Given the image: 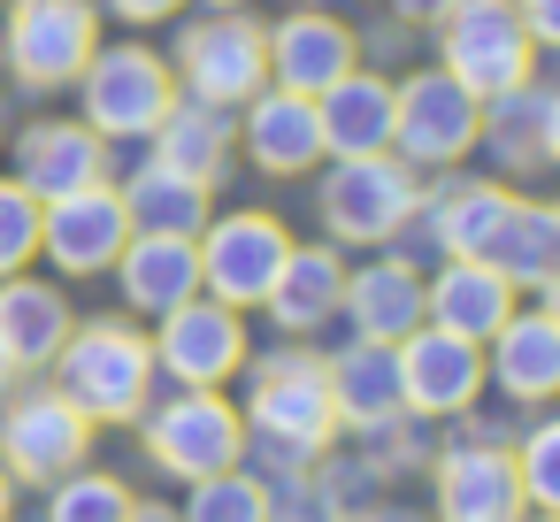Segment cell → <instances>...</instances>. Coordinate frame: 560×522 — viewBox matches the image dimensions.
<instances>
[{
	"instance_id": "obj_1",
	"label": "cell",
	"mask_w": 560,
	"mask_h": 522,
	"mask_svg": "<svg viewBox=\"0 0 560 522\" xmlns=\"http://www.w3.org/2000/svg\"><path fill=\"white\" fill-rule=\"evenodd\" d=\"M47 369H55V392H62L85 422H139V415H147L154 346H147V330L124 323V315L70 323V338H62V353H55Z\"/></svg>"
},
{
	"instance_id": "obj_2",
	"label": "cell",
	"mask_w": 560,
	"mask_h": 522,
	"mask_svg": "<svg viewBox=\"0 0 560 522\" xmlns=\"http://www.w3.org/2000/svg\"><path fill=\"white\" fill-rule=\"evenodd\" d=\"M246 438H261L277 461H315L338 430V407H330V376L307 346H277L254 361V392H246Z\"/></svg>"
},
{
	"instance_id": "obj_3",
	"label": "cell",
	"mask_w": 560,
	"mask_h": 522,
	"mask_svg": "<svg viewBox=\"0 0 560 522\" xmlns=\"http://www.w3.org/2000/svg\"><path fill=\"white\" fill-rule=\"evenodd\" d=\"M315 216L338 246H392L415 216H422V170H407L399 154H353L323 170Z\"/></svg>"
},
{
	"instance_id": "obj_4",
	"label": "cell",
	"mask_w": 560,
	"mask_h": 522,
	"mask_svg": "<svg viewBox=\"0 0 560 522\" xmlns=\"http://www.w3.org/2000/svg\"><path fill=\"white\" fill-rule=\"evenodd\" d=\"M93 47H101L93 0H9V16H0V70L32 93L78 85Z\"/></svg>"
},
{
	"instance_id": "obj_5",
	"label": "cell",
	"mask_w": 560,
	"mask_h": 522,
	"mask_svg": "<svg viewBox=\"0 0 560 522\" xmlns=\"http://www.w3.org/2000/svg\"><path fill=\"white\" fill-rule=\"evenodd\" d=\"M438 70L460 78L476 101H499L514 85H529V32L514 16V0H445V16H438Z\"/></svg>"
},
{
	"instance_id": "obj_6",
	"label": "cell",
	"mask_w": 560,
	"mask_h": 522,
	"mask_svg": "<svg viewBox=\"0 0 560 522\" xmlns=\"http://www.w3.org/2000/svg\"><path fill=\"white\" fill-rule=\"evenodd\" d=\"M170 78H177V93H192V101L238 108V101H254V93L269 85V32H261L246 9H208L200 24L177 32Z\"/></svg>"
},
{
	"instance_id": "obj_7",
	"label": "cell",
	"mask_w": 560,
	"mask_h": 522,
	"mask_svg": "<svg viewBox=\"0 0 560 522\" xmlns=\"http://www.w3.org/2000/svg\"><path fill=\"white\" fill-rule=\"evenodd\" d=\"M78 101L101 139H154V124L177 101V78L154 47L116 39V47H93V62L78 70Z\"/></svg>"
},
{
	"instance_id": "obj_8",
	"label": "cell",
	"mask_w": 560,
	"mask_h": 522,
	"mask_svg": "<svg viewBox=\"0 0 560 522\" xmlns=\"http://www.w3.org/2000/svg\"><path fill=\"white\" fill-rule=\"evenodd\" d=\"M483 101L445 78V70H415L407 85H392V154L407 170H453L468 162L483 139Z\"/></svg>"
},
{
	"instance_id": "obj_9",
	"label": "cell",
	"mask_w": 560,
	"mask_h": 522,
	"mask_svg": "<svg viewBox=\"0 0 560 522\" xmlns=\"http://www.w3.org/2000/svg\"><path fill=\"white\" fill-rule=\"evenodd\" d=\"M192 246H200V292L208 300L261 308L269 285H277V269H284V254H292V231L269 208H231V216H208Z\"/></svg>"
},
{
	"instance_id": "obj_10",
	"label": "cell",
	"mask_w": 560,
	"mask_h": 522,
	"mask_svg": "<svg viewBox=\"0 0 560 522\" xmlns=\"http://www.w3.org/2000/svg\"><path fill=\"white\" fill-rule=\"evenodd\" d=\"M147 453L154 468H170L177 484H200L215 468H238L246 453V422L223 392H177L162 407H147Z\"/></svg>"
},
{
	"instance_id": "obj_11",
	"label": "cell",
	"mask_w": 560,
	"mask_h": 522,
	"mask_svg": "<svg viewBox=\"0 0 560 522\" xmlns=\"http://www.w3.org/2000/svg\"><path fill=\"white\" fill-rule=\"evenodd\" d=\"M85 445H93V422L55 384H32L0 407V468H9V484H55L85 461Z\"/></svg>"
},
{
	"instance_id": "obj_12",
	"label": "cell",
	"mask_w": 560,
	"mask_h": 522,
	"mask_svg": "<svg viewBox=\"0 0 560 522\" xmlns=\"http://www.w3.org/2000/svg\"><path fill=\"white\" fill-rule=\"evenodd\" d=\"M147 346H154V369H170L185 392H215L223 376L246 369V323H238V308H223L208 292H192L185 308H170Z\"/></svg>"
},
{
	"instance_id": "obj_13",
	"label": "cell",
	"mask_w": 560,
	"mask_h": 522,
	"mask_svg": "<svg viewBox=\"0 0 560 522\" xmlns=\"http://www.w3.org/2000/svg\"><path fill=\"white\" fill-rule=\"evenodd\" d=\"M392 361H399V407L407 415H468L483 392V346L453 338L438 323H415L392 346Z\"/></svg>"
},
{
	"instance_id": "obj_14",
	"label": "cell",
	"mask_w": 560,
	"mask_h": 522,
	"mask_svg": "<svg viewBox=\"0 0 560 522\" xmlns=\"http://www.w3.org/2000/svg\"><path fill=\"white\" fill-rule=\"evenodd\" d=\"M124 239H131V216H124L116 185H85V193L39 208V254H47L62 277H101V269H116Z\"/></svg>"
},
{
	"instance_id": "obj_15",
	"label": "cell",
	"mask_w": 560,
	"mask_h": 522,
	"mask_svg": "<svg viewBox=\"0 0 560 522\" xmlns=\"http://www.w3.org/2000/svg\"><path fill=\"white\" fill-rule=\"evenodd\" d=\"M16 185L47 208V200H70L85 185H108V139L78 116H47V124H24L16 139Z\"/></svg>"
},
{
	"instance_id": "obj_16",
	"label": "cell",
	"mask_w": 560,
	"mask_h": 522,
	"mask_svg": "<svg viewBox=\"0 0 560 522\" xmlns=\"http://www.w3.org/2000/svg\"><path fill=\"white\" fill-rule=\"evenodd\" d=\"M361 55V39L330 16V9H292L284 24H269V85H284V93H330L346 70H361L353 62Z\"/></svg>"
},
{
	"instance_id": "obj_17",
	"label": "cell",
	"mask_w": 560,
	"mask_h": 522,
	"mask_svg": "<svg viewBox=\"0 0 560 522\" xmlns=\"http://www.w3.org/2000/svg\"><path fill=\"white\" fill-rule=\"evenodd\" d=\"M238 147L254 170L269 177H300L323 162V124H315V101L307 93H284V85H261L254 101H238Z\"/></svg>"
},
{
	"instance_id": "obj_18",
	"label": "cell",
	"mask_w": 560,
	"mask_h": 522,
	"mask_svg": "<svg viewBox=\"0 0 560 522\" xmlns=\"http://www.w3.org/2000/svg\"><path fill=\"white\" fill-rule=\"evenodd\" d=\"M522 476L506 445H453L438 461V522H522Z\"/></svg>"
},
{
	"instance_id": "obj_19",
	"label": "cell",
	"mask_w": 560,
	"mask_h": 522,
	"mask_svg": "<svg viewBox=\"0 0 560 522\" xmlns=\"http://www.w3.org/2000/svg\"><path fill=\"white\" fill-rule=\"evenodd\" d=\"M116 285L139 315H170L200 292V246L192 239H170V231H131L124 254H116Z\"/></svg>"
},
{
	"instance_id": "obj_20",
	"label": "cell",
	"mask_w": 560,
	"mask_h": 522,
	"mask_svg": "<svg viewBox=\"0 0 560 522\" xmlns=\"http://www.w3.org/2000/svg\"><path fill=\"white\" fill-rule=\"evenodd\" d=\"M338 308L353 315V330H361V338L399 346V338L422 323V277H415V262H407V254H376L369 269H346Z\"/></svg>"
},
{
	"instance_id": "obj_21",
	"label": "cell",
	"mask_w": 560,
	"mask_h": 522,
	"mask_svg": "<svg viewBox=\"0 0 560 522\" xmlns=\"http://www.w3.org/2000/svg\"><path fill=\"white\" fill-rule=\"evenodd\" d=\"M514 315V285L491 269V262H445L430 285H422V323L453 330V338H491L499 323Z\"/></svg>"
},
{
	"instance_id": "obj_22",
	"label": "cell",
	"mask_w": 560,
	"mask_h": 522,
	"mask_svg": "<svg viewBox=\"0 0 560 522\" xmlns=\"http://www.w3.org/2000/svg\"><path fill=\"white\" fill-rule=\"evenodd\" d=\"M491 361H483V376L506 392V399H552L560 392V323L545 315V308H529V315H506L491 338Z\"/></svg>"
},
{
	"instance_id": "obj_23",
	"label": "cell",
	"mask_w": 560,
	"mask_h": 522,
	"mask_svg": "<svg viewBox=\"0 0 560 522\" xmlns=\"http://www.w3.org/2000/svg\"><path fill=\"white\" fill-rule=\"evenodd\" d=\"M231 154H238V108H215V101L177 93L170 116L154 124V162H170V170H185L200 185H215L231 170Z\"/></svg>"
},
{
	"instance_id": "obj_24",
	"label": "cell",
	"mask_w": 560,
	"mask_h": 522,
	"mask_svg": "<svg viewBox=\"0 0 560 522\" xmlns=\"http://www.w3.org/2000/svg\"><path fill=\"white\" fill-rule=\"evenodd\" d=\"M315 124H323V154H338V162L392 154V85L369 70H346L330 93H315Z\"/></svg>"
},
{
	"instance_id": "obj_25",
	"label": "cell",
	"mask_w": 560,
	"mask_h": 522,
	"mask_svg": "<svg viewBox=\"0 0 560 522\" xmlns=\"http://www.w3.org/2000/svg\"><path fill=\"white\" fill-rule=\"evenodd\" d=\"M323 376H330L338 422H353V430H384V422L407 415V407H399V361H392V346H376V338H353L346 353H330Z\"/></svg>"
},
{
	"instance_id": "obj_26",
	"label": "cell",
	"mask_w": 560,
	"mask_h": 522,
	"mask_svg": "<svg viewBox=\"0 0 560 522\" xmlns=\"http://www.w3.org/2000/svg\"><path fill=\"white\" fill-rule=\"evenodd\" d=\"M70 300H62V285H39V277H0V338H9V353H16V369H47L55 353H62V338H70Z\"/></svg>"
},
{
	"instance_id": "obj_27",
	"label": "cell",
	"mask_w": 560,
	"mask_h": 522,
	"mask_svg": "<svg viewBox=\"0 0 560 522\" xmlns=\"http://www.w3.org/2000/svg\"><path fill=\"white\" fill-rule=\"evenodd\" d=\"M116 200H124V216H131V231H170V239H200V223H208V200H215V185H200V177H185V170H170V162H139L124 185H116Z\"/></svg>"
},
{
	"instance_id": "obj_28",
	"label": "cell",
	"mask_w": 560,
	"mask_h": 522,
	"mask_svg": "<svg viewBox=\"0 0 560 522\" xmlns=\"http://www.w3.org/2000/svg\"><path fill=\"white\" fill-rule=\"evenodd\" d=\"M338 292H346V262H338L330 246H292L261 308H269V323H277V330L307 338V330H323V323L338 315Z\"/></svg>"
},
{
	"instance_id": "obj_29",
	"label": "cell",
	"mask_w": 560,
	"mask_h": 522,
	"mask_svg": "<svg viewBox=\"0 0 560 522\" xmlns=\"http://www.w3.org/2000/svg\"><path fill=\"white\" fill-rule=\"evenodd\" d=\"M506 185H491V177H453L422 216H430V239H438V254L445 262H483L491 254V239H499V223H506Z\"/></svg>"
},
{
	"instance_id": "obj_30",
	"label": "cell",
	"mask_w": 560,
	"mask_h": 522,
	"mask_svg": "<svg viewBox=\"0 0 560 522\" xmlns=\"http://www.w3.org/2000/svg\"><path fill=\"white\" fill-rule=\"evenodd\" d=\"M483 262H491L514 292H522V285H545V277L560 269V223H552V208L506 200V223H499V239H491Z\"/></svg>"
},
{
	"instance_id": "obj_31",
	"label": "cell",
	"mask_w": 560,
	"mask_h": 522,
	"mask_svg": "<svg viewBox=\"0 0 560 522\" xmlns=\"http://www.w3.org/2000/svg\"><path fill=\"white\" fill-rule=\"evenodd\" d=\"M537 131H545V93L514 85V93L483 101V131H476V139H491V154H499L506 170H537V162H545Z\"/></svg>"
},
{
	"instance_id": "obj_32",
	"label": "cell",
	"mask_w": 560,
	"mask_h": 522,
	"mask_svg": "<svg viewBox=\"0 0 560 522\" xmlns=\"http://www.w3.org/2000/svg\"><path fill=\"white\" fill-rule=\"evenodd\" d=\"M177 514H185V522H269V491H261V476H246V468H215V476L192 484V499H185Z\"/></svg>"
},
{
	"instance_id": "obj_33",
	"label": "cell",
	"mask_w": 560,
	"mask_h": 522,
	"mask_svg": "<svg viewBox=\"0 0 560 522\" xmlns=\"http://www.w3.org/2000/svg\"><path fill=\"white\" fill-rule=\"evenodd\" d=\"M124 514H131L124 476H101V468H70V476H55L47 522H124Z\"/></svg>"
},
{
	"instance_id": "obj_34",
	"label": "cell",
	"mask_w": 560,
	"mask_h": 522,
	"mask_svg": "<svg viewBox=\"0 0 560 522\" xmlns=\"http://www.w3.org/2000/svg\"><path fill=\"white\" fill-rule=\"evenodd\" d=\"M514 476H522V499H529L537 514H560V415H552V422H537V430L522 438Z\"/></svg>"
},
{
	"instance_id": "obj_35",
	"label": "cell",
	"mask_w": 560,
	"mask_h": 522,
	"mask_svg": "<svg viewBox=\"0 0 560 522\" xmlns=\"http://www.w3.org/2000/svg\"><path fill=\"white\" fill-rule=\"evenodd\" d=\"M32 254H39V200L16 177H0V277H16Z\"/></svg>"
},
{
	"instance_id": "obj_36",
	"label": "cell",
	"mask_w": 560,
	"mask_h": 522,
	"mask_svg": "<svg viewBox=\"0 0 560 522\" xmlns=\"http://www.w3.org/2000/svg\"><path fill=\"white\" fill-rule=\"evenodd\" d=\"M514 16H522L529 47H560V0H514Z\"/></svg>"
},
{
	"instance_id": "obj_37",
	"label": "cell",
	"mask_w": 560,
	"mask_h": 522,
	"mask_svg": "<svg viewBox=\"0 0 560 522\" xmlns=\"http://www.w3.org/2000/svg\"><path fill=\"white\" fill-rule=\"evenodd\" d=\"M185 9V0H108V16H124V24H170Z\"/></svg>"
},
{
	"instance_id": "obj_38",
	"label": "cell",
	"mask_w": 560,
	"mask_h": 522,
	"mask_svg": "<svg viewBox=\"0 0 560 522\" xmlns=\"http://www.w3.org/2000/svg\"><path fill=\"white\" fill-rule=\"evenodd\" d=\"M392 16H399V24H438L445 0H392Z\"/></svg>"
},
{
	"instance_id": "obj_39",
	"label": "cell",
	"mask_w": 560,
	"mask_h": 522,
	"mask_svg": "<svg viewBox=\"0 0 560 522\" xmlns=\"http://www.w3.org/2000/svg\"><path fill=\"white\" fill-rule=\"evenodd\" d=\"M545 162H560V93H545V131H537Z\"/></svg>"
},
{
	"instance_id": "obj_40",
	"label": "cell",
	"mask_w": 560,
	"mask_h": 522,
	"mask_svg": "<svg viewBox=\"0 0 560 522\" xmlns=\"http://www.w3.org/2000/svg\"><path fill=\"white\" fill-rule=\"evenodd\" d=\"M124 522H185V514H177V507H162V499H131V514H124Z\"/></svg>"
},
{
	"instance_id": "obj_41",
	"label": "cell",
	"mask_w": 560,
	"mask_h": 522,
	"mask_svg": "<svg viewBox=\"0 0 560 522\" xmlns=\"http://www.w3.org/2000/svg\"><path fill=\"white\" fill-rule=\"evenodd\" d=\"M537 292H545V315H552V323H560V269H552V277H545V285H537Z\"/></svg>"
},
{
	"instance_id": "obj_42",
	"label": "cell",
	"mask_w": 560,
	"mask_h": 522,
	"mask_svg": "<svg viewBox=\"0 0 560 522\" xmlns=\"http://www.w3.org/2000/svg\"><path fill=\"white\" fill-rule=\"evenodd\" d=\"M16 384V353H9V338H0V392Z\"/></svg>"
},
{
	"instance_id": "obj_43",
	"label": "cell",
	"mask_w": 560,
	"mask_h": 522,
	"mask_svg": "<svg viewBox=\"0 0 560 522\" xmlns=\"http://www.w3.org/2000/svg\"><path fill=\"white\" fill-rule=\"evenodd\" d=\"M9 499H16V484H9V468H0V522H9Z\"/></svg>"
},
{
	"instance_id": "obj_44",
	"label": "cell",
	"mask_w": 560,
	"mask_h": 522,
	"mask_svg": "<svg viewBox=\"0 0 560 522\" xmlns=\"http://www.w3.org/2000/svg\"><path fill=\"white\" fill-rule=\"evenodd\" d=\"M200 9H246V0H200Z\"/></svg>"
},
{
	"instance_id": "obj_45",
	"label": "cell",
	"mask_w": 560,
	"mask_h": 522,
	"mask_svg": "<svg viewBox=\"0 0 560 522\" xmlns=\"http://www.w3.org/2000/svg\"><path fill=\"white\" fill-rule=\"evenodd\" d=\"M529 522H560V514H529Z\"/></svg>"
},
{
	"instance_id": "obj_46",
	"label": "cell",
	"mask_w": 560,
	"mask_h": 522,
	"mask_svg": "<svg viewBox=\"0 0 560 522\" xmlns=\"http://www.w3.org/2000/svg\"><path fill=\"white\" fill-rule=\"evenodd\" d=\"M552 223H560V200H552Z\"/></svg>"
}]
</instances>
